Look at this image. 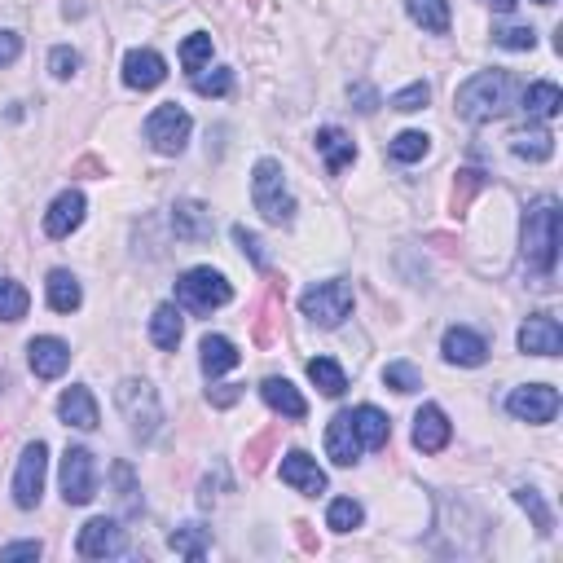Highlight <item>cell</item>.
<instances>
[{
	"label": "cell",
	"mask_w": 563,
	"mask_h": 563,
	"mask_svg": "<svg viewBox=\"0 0 563 563\" xmlns=\"http://www.w3.org/2000/svg\"><path fill=\"white\" fill-rule=\"evenodd\" d=\"M515 93H520V84L506 71H480L458 88L454 102H458L462 119H471V124H493V119H502L506 110L515 106Z\"/></svg>",
	"instance_id": "6da1fadb"
},
{
	"label": "cell",
	"mask_w": 563,
	"mask_h": 563,
	"mask_svg": "<svg viewBox=\"0 0 563 563\" xmlns=\"http://www.w3.org/2000/svg\"><path fill=\"white\" fill-rule=\"evenodd\" d=\"M555 260H559V203L555 198H537L524 212V264L550 278Z\"/></svg>",
	"instance_id": "7a4b0ae2"
},
{
	"label": "cell",
	"mask_w": 563,
	"mask_h": 563,
	"mask_svg": "<svg viewBox=\"0 0 563 563\" xmlns=\"http://www.w3.org/2000/svg\"><path fill=\"white\" fill-rule=\"evenodd\" d=\"M251 198H256V212L269 220V225H291L295 216V198L286 190V176L278 159H260L256 172H251Z\"/></svg>",
	"instance_id": "3957f363"
},
{
	"label": "cell",
	"mask_w": 563,
	"mask_h": 563,
	"mask_svg": "<svg viewBox=\"0 0 563 563\" xmlns=\"http://www.w3.org/2000/svg\"><path fill=\"white\" fill-rule=\"evenodd\" d=\"M229 300H234V286L216 269H190L176 282V304L190 308V313H212V308H225Z\"/></svg>",
	"instance_id": "277c9868"
},
{
	"label": "cell",
	"mask_w": 563,
	"mask_h": 563,
	"mask_svg": "<svg viewBox=\"0 0 563 563\" xmlns=\"http://www.w3.org/2000/svg\"><path fill=\"white\" fill-rule=\"evenodd\" d=\"M115 401H119V410H124V418H128V427H132V436L137 440H150L154 432H159L163 410H159V396H154L150 383L124 379L119 383V392H115Z\"/></svg>",
	"instance_id": "5b68a950"
},
{
	"label": "cell",
	"mask_w": 563,
	"mask_h": 563,
	"mask_svg": "<svg viewBox=\"0 0 563 563\" xmlns=\"http://www.w3.org/2000/svg\"><path fill=\"white\" fill-rule=\"evenodd\" d=\"M300 308H304L308 322L330 330V326H339L352 313V291L344 282H317V286H308V291L300 295Z\"/></svg>",
	"instance_id": "8992f818"
},
{
	"label": "cell",
	"mask_w": 563,
	"mask_h": 563,
	"mask_svg": "<svg viewBox=\"0 0 563 563\" xmlns=\"http://www.w3.org/2000/svg\"><path fill=\"white\" fill-rule=\"evenodd\" d=\"M190 115H185L176 102H168V106H159L154 115L146 119V141L159 154H181L185 150V141H190Z\"/></svg>",
	"instance_id": "52a82bcc"
},
{
	"label": "cell",
	"mask_w": 563,
	"mask_h": 563,
	"mask_svg": "<svg viewBox=\"0 0 563 563\" xmlns=\"http://www.w3.org/2000/svg\"><path fill=\"white\" fill-rule=\"evenodd\" d=\"M62 498L71 506H84L97 498V467L88 449H66L62 458Z\"/></svg>",
	"instance_id": "ba28073f"
},
{
	"label": "cell",
	"mask_w": 563,
	"mask_h": 563,
	"mask_svg": "<svg viewBox=\"0 0 563 563\" xmlns=\"http://www.w3.org/2000/svg\"><path fill=\"white\" fill-rule=\"evenodd\" d=\"M44 471H49V449L40 445H27L18 458V476H14V502L22 511H31V506H40V493H44Z\"/></svg>",
	"instance_id": "9c48e42d"
},
{
	"label": "cell",
	"mask_w": 563,
	"mask_h": 563,
	"mask_svg": "<svg viewBox=\"0 0 563 563\" xmlns=\"http://www.w3.org/2000/svg\"><path fill=\"white\" fill-rule=\"evenodd\" d=\"M506 410L520 423H550L559 414V392L550 383H528V388H515L506 396Z\"/></svg>",
	"instance_id": "30bf717a"
},
{
	"label": "cell",
	"mask_w": 563,
	"mask_h": 563,
	"mask_svg": "<svg viewBox=\"0 0 563 563\" xmlns=\"http://www.w3.org/2000/svg\"><path fill=\"white\" fill-rule=\"evenodd\" d=\"M75 550H80L84 559H115V555H124V550H128L124 528H119L115 520H88L80 528V542H75Z\"/></svg>",
	"instance_id": "8fae6325"
},
{
	"label": "cell",
	"mask_w": 563,
	"mask_h": 563,
	"mask_svg": "<svg viewBox=\"0 0 563 563\" xmlns=\"http://www.w3.org/2000/svg\"><path fill=\"white\" fill-rule=\"evenodd\" d=\"M282 484H291V489L304 493V498H317V493H326V471L308 454L295 449V454L282 458Z\"/></svg>",
	"instance_id": "7c38bea8"
},
{
	"label": "cell",
	"mask_w": 563,
	"mask_h": 563,
	"mask_svg": "<svg viewBox=\"0 0 563 563\" xmlns=\"http://www.w3.org/2000/svg\"><path fill=\"white\" fill-rule=\"evenodd\" d=\"M449 436H454V427H449V418L440 405H423L414 418V449H423V454H440V449L449 445Z\"/></svg>",
	"instance_id": "4fadbf2b"
},
{
	"label": "cell",
	"mask_w": 563,
	"mask_h": 563,
	"mask_svg": "<svg viewBox=\"0 0 563 563\" xmlns=\"http://www.w3.org/2000/svg\"><path fill=\"white\" fill-rule=\"evenodd\" d=\"M172 229H176V238L181 242H207L212 238V229H216V220H212V212H207L203 203L181 198V203L172 207Z\"/></svg>",
	"instance_id": "5bb4252c"
},
{
	"label": "cell",
	"mask_w": 563,
	"mask_h": 563,
	"mask_svg": "<svg viewBox=\"0 0 563 563\" xmlns=\"http://www.w3.org/2000/svg\"><path fill=\"white\" fill-rule=\"evenodd\" d=\"M559 348H563V330H559L555 317H546V313L528 317L524 330H520V352H533V357H555Z\"/></svg>",
	"instance_id": "9a60e30c"
},
{
	"label": "cell",
	"mask_w": 563,
	"mask_h": 563,
	"mask_svg": "<svg viewBox=\"0 0 563 563\" xmlns=\"http://www.w3.org/2000/svg\"><path fill=\"white\" fill-rule=\"evenodd\" d=\"M80 220H84V194L66 190V194L53 198L49 216H44V234L49 238H71L75 229H80Z\"/></svg>",
	"instance_id": "2e32d148"
},
{
	"label": "cell",
	"mask_w": 563,
	"mask_h": 563,
	"mask_svg": "<svg viewBox=\"0 0 563 563\" xmlns=\"http://www.w3.org/2000/svg\"><path fill=\"white\" fill-rule=\"evenodd\" d=\"M163 75H168V66L154 49H132L124 58V84L128 88H141V93H150V88L163 84Z\"/></svg>",
	"instance_id": "e0dca14e"
},
{
	"label": "cell",
	"mask_w": 563,
	"mask_h": 563,
	"mask_svg": "<svg viewBox=\"0 0 563 563\" xmlns=\"http://www.w3.org/2000/svg\"><path fill=\"white\" fill-rule=\"evenodd\" d=\"M27 357H31V370H36V379H58V374L71 366V348H66L62 339H53V335L31 339V344H27Z\"/></svg>",
	"instance_id": "ac0fdd59"
},
{
	"label": "cell",
	"mask_w": 563,
	"mask_h": 563,
	"mask_svg": "<svg viewBox=\"0 0 563 563\" xmlns=\"http://www.w3.org/2000/svg\"><path fill=\"white\" fill-rule=\"evenodd\" d=\"M326 454L330 462H339V467H352V462L361 458V440L352 432V418L348 414H335L326 427Z\"/></svg>",
	"instance_id": "d6986e66"
},
{
	"label": "cell",
	"mask_w": 563,
	"mask_h": 563,
	"mask_svg": "<svg viewBox=\"0 0 563 563\" xmlns=\"http://www.w3.org/2000/svg\"><path fill=\"white\" fill-rule=\"evenodd\" d=\"M484 357H489V344H484L476 330H467V326L445 330V361H454V366H480Z\"/></svg>",
	"instance_id": "ffe728a7"
},
{
	"label": "cell",
	"mask_w": 563,
	"mask_h": 563,
	"mask_svg": "<svg viewBox=\"0 0 563 563\" xmlns=\"http://www.w3.org/2000/svg\"><path fill=\"white\" fill-rule=\"evenodd\" d=\"M348 418H352V432H357L361 449H383L388 445V436H392L388 414H379L374 405H357V410H348Z\"/></svg>",
	"instance_id": "44dd1931"
},
{
	"label": "cell",
	"mask_w": 563,
	"mask_h": 563,
	"mask_svg": "<svg viewBox=\"0 0 563 563\" xmlns=\"http://www.w3.org/2000/svg\"><path fill=\"white\" fill-rule=\"evenodd\" d=\"M58 414L66 427H80V432H93L97 427V401L88 388H66L58 401Z\"/></svg>",
	"instance_id": "7402d4cb"
},
{
	"label": "cell",
	"mask_w": 563,
	"mask_h": 563,
	"mask_svg": "<svg viewBox=\"0 0 563 563\" xmlns=\"http://www.w3.org/2000/svg\"><path fill=\"white\" fill-rule=\"evenodd\" d=\"M317 150H322L330 176H339L352 159H357V146H352V137H348V132H339V128H322V132H317Z\"/></svg>",
	"instance_id": "603a6c76"
},
{
	"label": "cell",
	"mask_w": 563,
	"mask_h": 563,
	"mask_svg": "<svg viewBox=\"0 0 563 563\" xmlns=\"http://www.w3.org/2000/svg\"><path fill=\"white\" fill-rule=\"evenodd\" d=\"M260 396H264V401H269V410H278L282 418H295V423H300V418L308 414L304 396L295 392L286 379H264V383H260Z\"/></svg>",
	"instance_id": "cb8c5ba5"
},
{
	"label": "cell",
	"mask_w": 563,
	"mask_h": 563,
	"mask_svg": "<svg viewBox=\"0 0 563 563\" xmlns=\"http://www.w3.org/2000/svg\"><path fill=\"white\" fill-rule=\"evenodd\" d=\"M110 480H115L119 515H124V520H137V515H141V489H137V476H132V467H128V462H115V467H110Z\"/></svg>",
	"instance_id": "d4e9b609"
},
{
	"label": "cell",
	"mask_w": 563,
	"mask_h": 563,
	"mask_svg": "<svg viewBox=\"0 0 563 563\" xmlns=\"http://www.w3.org/2000/svg\"><path fill=\"white\" fill-rule=\"evenodd\" d=\"M238 361H242V352L229 344L225 335H207V339H203V374H207V379H216V374L234 370Z\"/></svg>",
	"instance_id": "484cf974"
},
{
	"label": "cell",
	"mask_w": 563,
	"mask_h": 563,
	"mask_svg": "<svg viewBox=\"0 0 563 563\" xmlns=\"http://www.w3.org/2000/svg\"><path fill=\"white\" fill-rule=\"evenodd\" d=\"M181 335H185L181 313H176L172 304H159V308H154V317H150V339H154V344H159L163 352H172L176 344H181Z\"/></svg>",
	"instance_id": "4316f807"
},
{
	"label": "cell",
	"mask_w": 563,
	"mask_h": 563,
	"mask_svg": "<svg viewBox=\"0 0 563 563\" xmlns=\"http://www.w3.org/2000/svg\"><path fill=\"white\" fill-rule=\"evenodd\" d=\"M168 542H172L176 555H185L190 563H203V559H207V542H212V528H203V524H185V528H176Z\"/></svg>",
	"instance_id": "83f0119b"
},
{
	"label": "cell",
	"mask_w": 563,
	"mask_h": 563,
	"mask_svg": "<svg viewBox=\"0 0 563 563\" xmlns=\"http://www.w3.org/2000/svg\"><path fill=\"white\" fill-rule=\"evenodd\" d=\"M80 282L71 278V273L66 269H53L49 273V308L53 313H75V308H80Z\"/></svg>",
	"instance_id": "f1b7e54d"
},
{
	"label": "cell",
	"mask_w": 563,
	"mask_h": 563,
	"mask_svg": "<svg viewBox=\"0 0 563 563\" xmlns=\"http://www.w3.org/2000/svg\"><path fill=\"white\" fill-rule=\"evenodd\" d=\"M410 5V18L432 36H445L449 31V0H405Z\"/></svg>",
	"instance_id": "f546056e"
},
{
	"label": "cell",
	"mask_w": 563,
	"mask_h": 563,
	"mask_svg": "<svg viewBox=\"0 0 563 563\" xmlns=\"http://www.w3.org/2000/svg\"><path fill=\"white\" fill-rule=\"evenodd\" d=\"M559 106H563V93L550 80L542 84H533V88H524V110L528 115H537V119H555L559 115Z\"/></svg>",
	"instance_id": "4dcf8cb0"
},
{
	"label": "cell",
	"mask_w": 563,
	"mask_h": 563,
	"mask_svg": "<svg viewBox=\"0 0 563 563\" xmlns=\"http://www.w3.org/2000/svg\"><path fill=\"white\" fill-rule=\"evenodd\" d=\"M511 150L520 154V159H528V163H546L550 154H555V137H550L546 128H528V132H520V137L511 141Z\"/></svg>",
	"instance_id": "1f68e13d"
},
{
	"label": "cell",
	"mask_w": 563,
	"mask_h": 563,
	"mask_svg": "<svg viewBox=\"0 0 563 563\" xmlns=\"http://www.w3.org/2000/svg\"><path fill=\"white\" fill-rule=\"evenodd\" d=\"M308 379H313L326 396H344V388H348L344 370H339L330 357H313V361H308Z\"/></svg>",
	"instance_id": "d6a6232c"
},
{
	"label": "cell",
	"mask_w": 563,
	"mask_h": 563,
	"mask_svg": "<svg viewBox=\"0 0 563 563\" xmlns=\"http://www.w3.org/2000/svg\"><path fill=\"white\" fill-rule=\"evenodd\" d=\"M361 520H366V511H361V502H352V498H335L326 511V524L335 528V533H352V528H361Z\"/></svg>",
	"instance_id": "836d02e7"
},
{
	"label": "cell",
	"mask_w": 563,
	"mask_h": 563,
	"mask_svg": "<svg viewBox=\"0 0 563 563\" xmlns=\"http://www.w3.org/2000/svg\"><path fill=\"white\" fill-rule=\"evenodd\" d=\"M27 291H22L18 282H9V278H0V322H22L27 317Z\"/></svg>",
	"instance_id": "e575fe53"
},
{
	"label": "cell",
	"mask_w": 563,
	"mask_h": 563,
	"mask_svg": "<svg viewBox=\"0 0 563 563\" xmlns=\"http://www.w3.org/2000/svg\"><path fill=\"white\" fill-rule=\"evenodd\" d=\"M484 181H489V176L476 172V168H462V172H458V181H454V216L467 212L471 198H476V194L484 190Z\"/></svg>",
	"instance_id": "d590c367"
},
{
	"label": "cell",
	"mask_w": 563,
	"mask_h": 563,
	"mask_svg": "<svg viewBox=\"0 0 563 563\" xmlns=\"http://www.w3.org/2000/svg\"><path fill=\"white\" fill-rule=\"evenodd\" d=\"M515 502L533 515V524H537V533H542V537L555 533V515H550V506L542 502V493H537V489H520V493H515Z\"/></svg>",
	"instance_id": "8d00e7d4"
},
{
	"label": "cell",
	"mask_w": 563,
	"mask_h": 563,
	"mask_svg": "<svg viewBox=\"0 0 563 563\" xmlns=\"http://www.w3.org/2000/svg\"><path fill=\"white\" fill-rule=\"evenodd\" d=\"M388 154L396 163H418L427 154V132H401V137L388 146Z\"/></svg>",
	"instance_id": "74e56055"
},
{
	"label": "cell",
	"mask_w": 563,
	"mask_h": 563,
	"mask_svg": "<svg viewBox=\"0 0 563 563\" xmlns=\"http://www.w3.org/2000/svg\"><path fill=\"white\" fill-rule=\"evenodd\" d=\"M207 58H212V36H203V31L181 44V66H185V71H194V75H198Z\"/></svg>",
	"instance_id": "f35d334b"
},
{
	"label": "cell",
	"mask_w": 563,
	"mask_h": 563,
	"mask_svg": "<svg viewBox=\"0 0 563 563\" xmlns=\"http://www.w3.org/2000/svg\"><path fill=\"white\" fill-rule=\"evenodd\" d=\"M383 383H388L392 392H418V388H423L418 370H414V366H405V361H396V366L383 370Z\"/></svg>",
	"instance_id": "ab89813d"
},
{
	"label": "cell",
	"mask_w": 563,
	"mask_h": 563,
	"mask_svg": "<svg viewBox=\"0 0 563 563\" xmlns=\"http://www.w3.org/2000/svg\"><path fill=\"white\" fill-rule=\"evenodd\" d=\"M234 242L242 247V256H251V264H256V269H269V256H264V242L251 234L247 225H234Z\"/></svg>",
	"instance_id": "60d3db41"
},
{
	"label": "cell",
	"mask_w": 563,
	"mask_h": 563,
	"mask_svg": "<svg viewBox=\"0 0 563 563\" xmlns=\"http://www.w3.org/2000/svg\"><path fill=\"white\" fill-rule=\"evenodd\" d=\"M493 44H502V49H533L537 31L533 27H502V31H493Z\"/></svg>",
	"instance_id": "b9f144b4"
},
{
	"label": "cell",
	"mask_w": 563,
	"mask_h": 563,
	"mask_svg": "<svg viewBox=\"0 0 563 563\" xmlns=\"http://www.w3.org/2000/svg\"><path fill=\"white\" fill-rule=\"evenodd\" d=\"M194 88H198L203 97H225L229 88H234V75H229V71H212V75L198 71V75H194Z\"/></svg>",
	"instance_id": "7bdbcfd3"
},
{
	"label": "cell",
	"mask_w": 563,
	"mask_h": 563,
	"mask_svg": "<svg viewBox=\"0 0 563 563\" xmlns=\"http://www.w3.org/2000/svg\"><path fill=\"white\" fill-rule=\"evenodd\" d=\"M427 102H432V88H427L423 80L410 84V88H401V93L392 97V110H423Z\"/></svg>",
	"instance_id": "ee69618b"
},
{
	"label": "cell",
	"mask_w": 563,
	"mask_h": 563,
	"mask_svg": "<svg viewBox=\"0 0 563 563\" xmlns=\"http://www.w3.org/2000/svg\"><path fill=\"white\" fill-rule=\"evenodd\" d=\"M49 66H53V75H58V80H71V75L80 71V53H75V49H53Z\"/></svg>",
	"instance_id": "f6af8a7d"
},
{
	"label": "cell",
	"mask_w": 563,
	"mask_h": 563,
	"mask_svg": "<svg viewBox=\"0 0 563 563\" xmlns=\"http://www.w3.org/2000/svg\"><path fill=\"white\" fill-rule=\"evenodd\" d=\"M273 449V432H264V436H256L247 445V471H260L264 467V454H269Z\"/></svg>",
	"instance_id": "bcb514c9"
},
{
	"label": "cell",
	"mask_w": 563,
	"mask_h": 563,
	"mask_svg": "<svg viewBox=\"0 0 563 563\" xmlns=\"http://www.w3.org/2000/svg\"><path fill=\"white\" fill-rule=\"evenodd\" d=\"M22 53V36L18 31H0V66H14Z\"/></svg>",
	"instance_id": "7dc6e473"
},
{
	"label": "cell",
	"mask_w": 563,
	"mask_h": 563,
	"mask_svg": "<svg viewBox=\"0 0 563 563\" xmlns=\"http://www.w3.org/2000/svg\"><path fill=\"white\" fill-rule=\"evenodd\" d=\"M9 559H40V542H14V546H0V563Z\"/></svg>",
	"instance_id": "c3c4849f"
},
{
	"label": "cell",
	"mask_w": 563,
	"mask_h": 563,
	"mask_svg": "<svg viewBox=\"0 0 563 563\" xmlns=\"http://www.w3.org/2000/svg\"><path fill=\"white\" fill-rule=\"evenodd\" d=\"M348 97L357 102L361 115H370V110L379 106V97H374V88H370V84H352V88H348Z\"/></svg>",
	"instance_id": "681fc988"
},
{
	"label": "cell",
	"mask_w": 563,
	"mask_h": 563,
	"mask_svg": "<svg viewBox=\"0 0 563 563\" xmlns=\"http://www.w3.org/2000/svg\"><path fill=\"white\" fill-rule=\"evenodd\" d=\"M238 396H242V388H238V383H220V388H212V392H207V401H212V405H220V410H229V405H234Z\"/></svg>",
	"instance_id": "f907efd6"
},
{
	"label": "cell",
	"mask_w": 563,
	"mask_h": 563,
	"mask_svg": "<svg viewBox=\"0 0 563 563\" xmlns=\"http://www.w3.org/2000/svg\"><path fill=\"white\" fill-rule=\"evenodd\" d=\"M75 176H106V168H102V159H80L75 163Z\"/></svg>",
	"instance_id": "816d5d0a"
},
{
	"label": "cell",
	"mask_w": 563,
	"mask_h": 563,
	"mask_svg": "<svg viewBox=\"0 0 563 563\" xmlns=\"http://www.w3.org/2000/svg\"><path fill=\"white\" fill-rule=\"evenodd\" d=\"M489 5H493V9H498V14H511V9H515V5H520V0H489Z\"/></svg>",
	"instance_id": "f5cc1de1"
},
{
	"label": "cell",
	"mask_w": 563,
	"mask_h": 563,
	"mask_svg": "<svg viewBox=\"0 0 563 563\" xmlns=\"http://www.w3.org/2000/svg\"><path fill=\"white\" fill-rule=\"evenodd\" d=\"M537 5H555V0H537Z\"/></svg>",
	"instance_id": "db71d44e"
}]
</instances>
